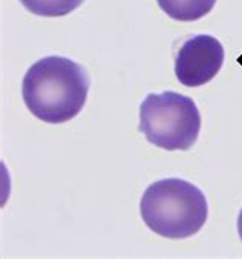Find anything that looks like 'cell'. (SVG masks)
Returning <instances> with one entry per match:
<instances>
[{"label": "cell", "mask_w": 242, "mask_h": 259, "mask_svg": "<svg viewBox=\"0 0 242 259\" xmlns=\"http://www.w3.org/2000/svg\"><path fill=\"white\" fill-rule=\"evenodd\" d=\"M90 78L77 62L47 56L35 62L22 81V97L29 112L50 124L75 118L86 105Z\"/></svg>", "instance_id": "cell-1"}, {"label": "cell", "mask_w": 242, "mask_h": 259, "mask_svg": "<svg viewBox=\"0 0 242 259\" xmlns=\"http://www.w3.org/2000/svg\"><path fill=\"white\" fill-rule=\"evenodd\" d=\"M139 213L144 224L157 235L185 239L204 227L209 204L198 186L181 178H164L144 190Z\"/></svg>", "instance_id": "cell-2"}, {"label": "cell", "mask_w": 242, "mask_h": 259, "mask_svg": "<svg viewBox=\"0 0 242 259\" xmlns=\"http://www.w3.org/2000/svg\"><path fill=\"white\" fill-rule=\"evenodd\" d=\"M139 132L164 150H188L201 132L197 103L179 92L149 94L139 106Z\"/></svg>", "instance_id": "cell-3"}, {"label": "cell", "mask_w": 242, "mask_h": 259, "mask_svg": "<svg viewBox=\"0 0 242 259\" xmlns=\"http://www.w3.org/2000/svg\"><path fill=\"white\" fill-rule=\"evenodd\" d=\"M224 59V46L216 37L209 34L190 37L178 49L175 75L185 88L204 86L221 71Z\"/></svg>", "instance_id": "cell-4"}, {"label": "cell", "mask_w": 242, "mask_h": 259, "mask_svg": "<svg viewBox=\"0 0 242 259\" xmlns=\"http://www.w3.org/2000/svg\"><path fill=\"white\" fill-rule=\"evenodd\" d=\"M218 0H157L158 7L173 20L195 22L212 13Z\"/></svg>", "instance_id": "cell-5"}, {"label": "cell", "mask_w": 242, "mask_h": 259, "mask_svg": "<svg viewBox=\"0 0 242 259\" xmlns=\"http://www.w3.org/2000/svg\"><path fill=\"white\" fill-rule=\"evenodd\" d=\"M84 0H20L32 14L41 17H63L75 11Z\"/></svg>", "instance_id": "cell-6"}, {"label": "cell", "mask_w": 242, "mask_h": 259, "mask_svg": "<svg viewBox=\"0 0 242 259\" xmlns=\"http://www.w3.org/2000/svg\"><path fill=\"white\" fill-rule=\"evenodd\" d=\"M237 233H239V238L242 241V209H240L239 217H237Z\"/></svg>", "instance_id": "cell-7"}]
</instances>
